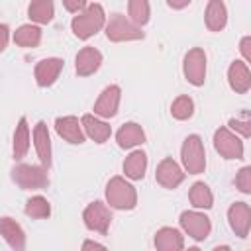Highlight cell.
<instances>
[{
  "mask_svg": "<svg viewBox=\"0 0 251 251\" xmlns=\"http://www.w3.org/2000/svg\"><path fill=\"white\" fill-rule=\"evenodd\" d=\"M102 24H104V10L100 4H88L84 12L73 18V29L80 39H86L92 33H96L102 27Z\"/></svg>",
  "mask_w": 251,
  "mask_h": 251,
  "instance_id": "1",
  "label": "cell"
},
{
  "mask_svg": "<svg viewBox=\"0 0 251 251\" xmlns=\"http://www.w3.org/2000/svg\"><path fill=\"white\" fill-rule=\"evenodd\" d=\"M106 196H108V202L114 206V208H133L135 206V190L131 184H127L122 176H114L110 182H108V188H106Z\"/></svg>",
  "mask_w": 251,
  "mask_h": 251,
  "instance_id": "2",
  "label": "cell"
},
{
  "mask_svg": "<svg viewBox=\"0 0 251 251\" xmlns=\"http://www.w3.org/2000/svg\"><path fill=\"white\" fill-rule=\"evenodd\" d=\"M12 178H14L22 188H43V186H47V182H49L45 169L33 167V165H18V167H14Z\"/></svg>",
  "mask_w": 251,
  "mask_h": 251,
  "instance_id": "3",
  "label": "cell"
},
{
  "mask_svg": "<svg viewBox=\"0 0 251 251\" xmlns=\"http://www.w3.org/2000/svg\"><path fill=\"white\" fill-rule=\"evenodd\" d=\"M182 163L188 173H202L204 171V147L198 135H188L182 145Z\"/></svg>",
  "mask_w": 251,
  "mask_h": 251,
  "instance_id": "4",
  "label": "cell"
},
{
  "mask_svg": "<svg viewBox=\"0 0 251 251\" xmlns=\"http://www.w3.org/2000/svg\"><path fill=\"white\" fill-rule=\"evenodd\" d=\"M106 33H108V37L114 39V41L139 39V37H143V31H141L135 24H131L126 16H122V14H114V16L110 18V24H108V27H106Z\"/></svg>",
  "mask_w": 251,
  "mask_h": 251,
  "instance_id": "5",
  "label": "cell"
},
{
  "mask_svg": "<svg viewBox=\"0 0 251 251\" xmlns=\"http://www.w3.org/2000/svg\"><path fill=\"white\" fill-rule=\"evenodd\" d=\"M184 75H186V78H188L192 84H196V86L204 84L206 55H204L202 49L196 47V49H190V51L186 53V57H184Z\"/></svg>",
  "mask_w": 251,
  "mask_h": 251,
  "instance_id": "6",
  "label": "cell"
},
{
  "mask_svg": "<svg viewBox=\"0 0 251 251\" xmlns=\"http://www.w3.org/2000/svg\"><path fill=\"white\" fill-rule=\"evenodd\" d=\"M214 145L216 149L227 157V159H239L243 155V143L227 129V127H220L214 135Z\"/></svg>",
  "mask_w": 251,
  "mask_h": 251,
  "instance_id": "7",
  "label": "cell"
},
{
  "mask_svg": "<svg viewBox=\"0 0 251 251\" xmlns=\"http://www.w3.org/2000/svg\"><path fill=\"white\" fill-rule=\"evenodd\" d=\"M110 210L102 204V202H92L86 210H84V224L94 229V231H100V233H106L108 231V226H110Z\"/></svg>",
  "mask_w": 251,
  "mask_h": 251,
  "instance_id": "8",
  "label": "cell"
},
{
  "mask_svg": "<svg viewBox=\"0 0 251 251\" xmlns=\"http://www.w3.org/2000/svg\"><path fill=\"white\" fill-rule=\"evenodd\" d=\"M155 176H157V182L163 184L165 188H175V186L180 184V180L184 178V173L180 171V167H178L173 159L167 157V159H163V161L159 163Z\"/></svg>",
  "mask_w": 251,
  "mask_h": 251,
  "instance_id": "9",
  "label": "cell"
},
{
  "mask_svg": "<svg viewBox=\"0 0 251 251\" xmlns=\"http://www.w3.org/2000/svg\"><path fill=\"white\" fill-rule=\"evenodd\" d=\"M182 227L194 237V239H204L210 233V220L204 214L198 212H184L180 216Z\"/></svg>",
  "mask_w": 251,
  "mask_h": 251,
  "instance_id": "10",
  "label": "cell"
},
{
  "mask_svg": "<svg viewBox=\"0 0 251 251\" xmlns=\"http://www.w3.org/2000/svg\"><path fill=\"white\" fill-rule=\"evenodd\" d=\"M118 102H120V88L116 84L104 88V92L100 94V98L94 104V114L102 116V118H112L118 110Z\"/></svg>",
  "mask_w": 251,
  "mask_h": 251,
  "instance_id": "11",
  "label": "cell"
},
{
  "mask_svg": "<svg viewBox=\"0 0 251 251\" xmlns=\"http://www.w3.org/2000/svg\"><path fill=\"white\" fill-rule=\"evenodd\" d=\"M0 233L4 235V239L8 241V245L14 251L25 249V235H24L20 224H16L12 218H0Z\"/></svg>",
  "mask_w": 251,
  "mask_h": 251,
  "instance_id": "12",
  "label": "cell"
},
{
  "mask_svg": "<svg viewBox=\"0 0 251 251\" xmlns=\"http://www.w3.org/2000/svg\"><path fill=\"white\" fill-rule=\"evenodd\" d=\"M229 224L235 229V233L239 237H245L249 231V224H251V210L245 202H235L229 208Z\"/></svg>",
  "mask_w": 251,
  "mask_h": 251,
  "instance_id": "13",
  "label": "cell"
},
{
  "mask_svg": "<svg viewBox=\"0 0 251 251\" xmlns=\"http://www.w3.org/2000/svg\"><path fill=\"white\" fill-rule=\"evenodd\" d=\"M63 69V61L53 57V59H43L41 63H37L35 67V78H37V84L39 86H49L53 84V80L59 76Z\"/></svg>",
  "mask_w": 251,
  "mask_h": 251,
  "instance_id": "14",
  "label": "cell"
},
{
  "mask_svg": "<svg viewBox=\"0 0 251 251\" xmlns=\"http://www.w3.org/2000/svg\"><path fill=\"white\" fill-rule=\"evenodd\" d=\"M102 63V55L98 49L94 47H84L78 51L76 55V73L80 76H86V75H92Z\"/></svg>",
  "mask_w": 251,
  "mask_h": 251,
  "instance_id": "15",
  "label": "cell"
},
{
  "mask_svg": "<svg viewBox=\"0 0 251 251\" xmlns=\"http://www.w3.org/2000/svg\"><path fill=\"white\" fill-rule=\"evenodd\" d=\"M55 127H57V133H59L61 137H65L67 141H71V143H82V141H84V131H82L78 120L73 118V116L57 118Z\"/></svg>",
  "mask_w": 251,
  "mask_h": 251,
  "instance_id": "16",
  "label": "cell"
},
{
  "mask_svg": "<svg viewBox=\"0 0 251 251\" xmlns=\"http://www.w3.org/2000/svg\"><path fill=\"white\" fill-rule=\"evenodd\" d=\"M33 139H35V149L43 163V169H49L51 167V141H49V131H47L45 122H37L33 129Z\"/></svg>",
  "mask_w": 251,
  "mask_h": 251,
  "instance_id": "17",
  "label": "cell"
},
{
  "mask_svg": "<svg viewBox=\"0 0 251 251\" xmlns=\"http://www.w3.org/2000/svg\"><path fill=\"white\" fill-rule=\"evenodd\" d=\"M182 243V235L173 227H163L155 235V245L159 251H180Z\"/></svg>",
  "mask_w": 251,
  "mask_h": 251,
  "instance_id": "18",
  "label": "cell"
},
{
  "mask_svg": "<svg viewBox=\"0 0 251 251\" xmlns=\"http://www.w3.org/2000/svg\"><path fill=\"white\" fill-rule=\"evenodd\" d=\"M227 76H229V84H231L233 90H237V92H247V88H249V84H251V75H249V69H247L245 63H241V61L231 63Z\"/></svg>",
  "mask_w": 251,
  "mask_h": 251,
  "instance_id": "19",
  "label": "cell"
},
{
  "mask_svg": "<svg viewBox=\"0 0 251 251\" xmlns=\"http://www.w3.org/2000/svg\"><path fill=\"white\" fill-rule=\"evenodd\" d=\"M116 137H118L120 147H133V145H137V143H143L145 133H143L141 126L129 122V124H124V126L120 127V131H118Z\"/></svg>",
  "mask_w": 251,
  "mask_h": 251,
  "instance_id": "20",
  "label": "cell"
},
{
  "mask_svg": "<svg viewBox=\"0 0 251 251\" xmlns=\"http://www.w3.org/2000/svg\"><path fill=\"white\" fill-rule=\"evenodd\" d=\"M82 126H84V131H86L96 143H104V141L110 137V126L104 124V122H100V120H96V118L90 116V114L82 116Z\"/></svg>",
  "mask_w": 251,
  "mask_h": 251,
  "instance_id": "21",
  "label": "cell"
},
{
  "mask_svg": "<svg viewBox=\"0 0 251 251\" xmlns=\"http://www.w3.org/2000/svg\"><path fill=\"white\" fill-rule=\"evenodd\" d=\"M224 24H226V6L222 0H212L206 10V25L212 31H218L224 27Z\"/></svg>",
  "mask_w": 251,
  "mask_h": 251,
  "instance_id": "22",
  "label": "cell"
},
{
  "mask_svg": "<svg viewBox=\"0 0 251 251\" xmlns=\"http://www.w3.org/2000/svg\"><path fill=\"white\" fill-rule=\"evenodd\" d=\"M145 167H147V157L143 151H133L124 163V171L129 178H143Z\"/></svg>",
  "mask_w": 251,
  "mask_h": 251,
  "instance_id": "23",
  "label": "cell"
},
{
  "mask_svg": "<svg viewBox=\"0 0 251 251\" xmlns=\"http://www.w3.org/2000/svg\"><path fill=\"white\" fill-rule=\"evenodd\" d=\"M41 39V29L37 25H31V24H25L22 25L16 33H14V41L22 47H35Z\"/></svg>",
  "mask_w": 251,
  "mask_h": 251,
  "instance_id": "24",
  "label": "cell"
},
{
  "mask_svg": "<svg viewBox=\"0 0 251 251\" xmlns=\"http://www.w3.org/2000/svg\"><path fill=\"white\" fill-rule=\"evenodd\" d=\"M27 147H29V129H27L25 118H22L14 133V157L22 159L27 153Z\"/></svg>",
  "mask_w": 251,
  "mask_h": 251,
  "instance_id": "25",
  "label": "cell"
},
{
  "mask_svg": "<svg viewBox=\"0 0 251 251\" xmlns=\"http://www.w3.org/2000/svg\"><path fill=\"white\" fill-rule=\"evenodd\" d=\"M190 202L196 208H210L212 206V192L204 182H194L190 188Z\"/></svg>",
  "mask_w": 251,
  "mask_h": 251,
  "instance_id": "26",
  "label": "cell"
},
{
  "mask_svg": "<svg viewBox=\"0 0 251 251\" xmlns=\"http://www.w3.org/2000/svg\"><path fill=\"white\" fill-rule=\"evenodd\" d=\"M53 16V4L49 0H37L29 4V18L39 22V24H47Z\"/></svg>",
  "mask_w": 251,
  "mask_h": 251,
  "instance_id": "27",
  "label": "cell"
},
{
  "mask_svg": "<svg viewBox=\"0 0 251 251\" xmlns=\"http://www.w3.org/2000/svg\"><path fill=\"white\" fill-rule=\"evenodd\" d=\"M127 10L133 24H145L149 20V4L145 0H131L127 4Z\"/></svg>",
  "mask_w": 251,
  "mask_h": 251,
  "instance_id": "28",
  "label": "cell"
},
{
  "mask_svg": "<svg viewBox=\"0 0 251 251\" xmlns=\"http://www.w3.org/2000/svg\"><path fill=\"white\" fill-rule=\"evenodd\" d=\"M49 212V202L43 196H33L25 206V214L31 218H47Z\"/></svg>",
  "mask_w": 251,
  "mask_h": 251,
  "instance_id": "29",
  "label": "cell"
},
{
  "mask_svg": "<svg viewBox=\"0 0 251 251\" xmlns=\"http://www.w3.org/2000/svg\"><path fill=\"white\" fill-rule=\"evenodd\" d=\"M192 108H194V104H192V100H190L188 96H178V98L173 102L171 112H173V116H175L176 120H186V118L192 116Z\"/></svg>",
  "mask_w": 251,
  "mask_h": 251,
  "instance_id": "30",
  "label": "cell"
},
{
  "mask_svg": "<svg viewBox=\"0 0 251 251\" xmlns=\"http://www.w3.org/2000/svg\"><path fill=\"white\" fill-rule=\"evenodd\" d=\"M235 184L239 186V190L243 192H249L251 190V169L249 167H243L235 178Z\"/></svg>",
  "mask_w": 251,
  "mask_h": 251,
  "instance_id": "31",
  "label": "cell"
},
{
  "mask_svg": "<svg viewBox=\"0 0 251 251\" xmlns=\"http://www.w3.org/2000/svg\"><path fill=\"white\" fill-rule=\"evenodd\" d=\"M229 126H231L233 129H239L245 137L251 133V124H249V118H247V116H245V120H235V118H233V120L229 122Z\"/></svg>",
  "mask_w": 251,
  "mask_h": 251,
  "instance_id": "32",
  "label": "cell"
},
{
  "mask_svg": "<svg viewBox=\"0 0 251 251\" xmlns=\"http://www.w3.org/2000/svg\"><path fill=\"white\" fill-rule=\"evenodd\" d=\"M82 251H106V247L96 243V241H84L82 243Z\"/></svg>",
  "mask_w": 251,
  "mask_h": 251,
  "instance_id": "33",
  "label": "cell"
},
{
  "mask_svg": "<svg viewBox=\"0 0 251 251\" xmlns=\"http://www.w3.org/2000/svg\"><path fill=\"white\" fill-rule=\"evenodd\" d=\"M6 43H8V27L4 24H0V51H4Z\"/></svg>",
  "mask_w": 251,
  "mask_h": 251,
  "instance_id": "34",
  "label": "cell"
},
{
  "mask_svg": "<svg viewBox=\"0 0 251 251\" xmlns=\"http://www.w3.org/2000/svg\"><path fill=\"white\" fill-rule=\"evenodd\" d=\"M249 43H251V39H249V37H245V39L241 41V51H243V55H245V59H251V51H249Z\"/></svg>",
  "mask_w": 251,
  "mask_h": 251,
  "instance_id": "35",
  "label": "cell"
},
{
  "mask_svg": "<svg viewBox=\"0 0 251 251\" xmlns=\"http://www.w3.org/2000/svg\"><path fill=\"white\" fill-rule=\"evenodd\" d=\"M65 6H67L69 10H80V8H84L86 4H84L82 0H78V2H65Z\"/></svg>",
  "mask_w": 251,
  "mask_h": 251,
  "instance_id": "36",
  "label": "cell"
},
{
  "mask_svg": "<svg viewBox=\"0 0 251 251\" xmlns=\"http://www.w3.org/2000/svg\"><path fill=\"white\" fill-rule=\"evenodd\" d=\"M214 251H229V247L227 245H222V247H216Z\"/></svg>",
  "mask_w": 251,
  "mask_h": 251,
  "instance_id": "37",
  "label": "cell"
},
{
  "mask_svg": "<svg viewBox=\"0 0 251 251\" xmlns=\"http://www.w3.org/2000/svg\"><path fill=\"white\" fill-rule=\"evenodd\" d=\"M188 251H200V249H198V247H190Z\"/></svg>",
  "mask_w": 251,
  "mask_h": 251,
  "instance_id": "38",
  "label": "cell"
}]
</instances>
